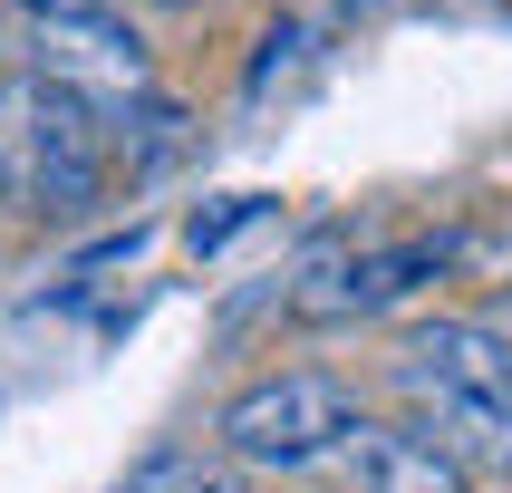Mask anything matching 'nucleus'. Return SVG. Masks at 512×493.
I'll return each mask as SVG.
<instances>
[{"label": "nucleus", "mask_w": 512, "mask_h": 493, "mask_svg": "<svg viewBox=\"0 0 512 493\" xmlns=\"http://www.w3.org/2000/svg\"><path fill=\"white\" fill-rule=\"evenodd\" d=\"M493 339H503V358H512V290H503V310H493Z\"/></svg>", "instance_id": "nucleus-10"}, {"label": "nucleus", "mask_w": 512, "mask_h": 493, "mask_svg": "<svg viewBox=\"0 0 512 493\" xmlns=\"http://www.w3.org/2000/svg\"><path fill=\"white\" fill-rule=\"evenodd\" d=\"M348 426H358L348 377L281 368V377H252V387L213 416V455L242 464V474H300V464H329V445H339Z\"/></svg>", "instance_id": "nucleus-3"}, {"label": "nucleus", "mask_w": 512, "mask_h": 493, "mask_svg": "<svg viewBox=\"0 0 512 493\" xmlns=\"http://www.w3.org/2000/svg\"><path fill=\"white\" fill-rule=\"evenodd\" d=\"M107 194V126L87 97L49 78H0V203L20 213H97Z\"/></svg>", "instance_id": "nucleus-2"}, {"label": "nucleus", "mask_w": 512, "mask_h": 493, "mask_svg": "<svg viewBox=\"0 0 512 493\" xmlns=\"http://www.w3.org/2000/svg\"><path fill=\"white\" fill-rule=\"evenodd\" d=\"M455 261V242L435 232V242H348V232H329L300 271H290V319H368L387 310V300H406V290L426 281V271H445Z\"/></svg>", "instance_id": "nucleus-4"}, {"label": "nucleus", "mask_w": 512, "mask_h": 493, "mask_svg": "<svg viewBox=\"0 0 512 493\" xmlns=\"http://www.w3.org/2000/svg\"><path fill=\"white\" fill-rule=\"evenodd\" d=\"M329 464L348 493H474V474L455 455H435L416 426H368V416L329 445Z\"/></svg>", "instance_id": "nucleus-6"}, {"label": "nucleus", "mask_w": 512, "mask_h": 493, "mask_svg": "<svg viewBox=\"0 0 512 493\" xmlns=\"http://www.w3.org/2000/svg\"><path fill=\"white\" fill-rule=\"evenodd\" d=\"M165 10H184V0H165Z\"/></svg>", "instance_id": "nucleus-12"}, {"label": "nucleus", "mask_w": 512, "mask_h": 493, "mask_svg": "<svg viewBox=\"0 0 512 493\" xmlns=\"http://www.w3.org/2000/svg\"><path fill=\"white\" fill-rule=\"evenodd\" d=\"M29 78L68 87L87 107H126V97H155V58H145V39L126 29V10H39Z\"/></svg>", "instance_id": "nucleus-5"}, {"label": "nucleus", "mask_w": 512, "mask_h": 493, "mask_svg": "<svg viewBox=\"0 0 512 493\" xmlns=\"http://www.w3.org/2000/svg\"><path fill=\"white\" fill-rule=\"evenodd\" d=\"M232 484H242V464H223L213 445H155V455H136L107 493H232Z\"/></svg>", "instance_id": "nucleus-7"}, {"label": "nucleus", "mask_w": 512, "mask_h": 493, "mask_svg": "<svg viewBox=\"0 0 512 493\" xmlns=\"http://www.w3.org/2000/svg\"><path fill=\"white\" fill-rule=\"evenodd\" d=\"M397 387L435 455H455L464 474H512V358L493 319H426L397 358Z\"/></svg>", "instance_id": "nucleus-1"}, {"label": "nucleus", "mask_w": 512, "mask_h": 493, "mask_svg": "<svg viewBox=\"0 0 512 493\" xmlns=\"http://www.w3.org/2000/svg\"><path fill=\"white\" fill-rule=\"evenodd\" d=\"M232 493H252V484H232Z\"/></svg>", "instance_id": "nucleus-13"}, {"label": "nucleus", "mask_w": 512, "mask_h": 493, "mask_svg": "<svg viewBox=\"0 0 512 493\" xmlns=\"http://www.w3.org/2000/svg\"><path fill=\"white\" fill-rule=\"evenodd\" d=\"M252 223H271V194H223L213 213H194V223H184V252H203V261H213L223 242H242Z\"/></svg>", "instance_id": "nucleus-8"}, {"label": "nucleus", "mask_w": 512, "mask_h": 493, "mask_svg": "<svg viewBox=\"0 0 512 493\" xmlns=\"http://www.w3.org/2000/svg\"><path fill=\"white\" fill-rule=\"evenodd\" d=\"M29 10H116V0H29Z\"/></svg>", "instance_id": "nucleus-11"}, {"label": "nucleus", "mask_w": 512, "mask_h": 493, "mask_svg": "<svg viewBox=\"0 0 512 493\" xmlns=\"http://www.w3.org/2000/svg\"><path fill=\"white\" fill-rule=\"evenodd\" d=\"M29 49H39V10L0 0V78H29Z\"/></svg>", "instance_id": "nucleus-9"}]
</instances>
